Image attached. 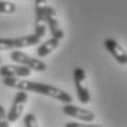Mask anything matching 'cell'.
Masks as SVG:
<instances>
[{
	"label": "cell",
	"instance_id": "obj_15",
	"mask_svg": "<svg viewBox=\"0 0 127 127\" xmlns=\"http://www.w3.org/2000/svg\"><path fill=\"white\" fill-rule=\"evenodd\" d=\"M82 124H79V123H67L66 127H80Z\"/></svg>",
	"mask_w": 127,
	"mask_h": 127
},
{
	"label": "cell",
	"instance_id": "obj_11",
	"mask_svg": "<svg viewBox=\"0 0 127 127\" xmlns=\"http://www.w3.org/2000/svg\"><path fill=\"white\" fill-rule=\"evenodd\" d=\"M24 126L25 127H38V118L34 113H28L24 117Z\"/></svg>",
	"mask_w": 127,
	"mask_h": 127
},
{
	"label": "cell",
	"instance_id": "obj_3",
	"mask_svg": "<svg viewBox=\"0 0 127 127\" xmlns=\"http://www.w3.org/2000/svg\"><path fill=\"white\" fill-rule=\"evenodd\" d=\"M39 42H41V38L37 34H31V35H25V37H16V38H0V51L26 48V47L38 45Z\"/></svg>",
	"mask_w": 127,
	"mask_h": 127
},
{
	"label": "cell",
	"instance_id": "obj_17",
	"mask_svg": "<svg viewBox=\"0 0 127 127\" xmlns=\"http://www.w3.org/2000/svg\"><path fill=\"white\" fill-rule=\"evenodd\" d=\"M0 63H1V57H0Z\"/></svg>",
	"mask_w": 127,
	"mask_h": 127
},
{
	"label": "cell",
	"instance_id": "obj_14",
	"mask_svg": "<svg viewBox=\"0 0 127 127\" xmlns=\"http://www.w3.org/2000/svg\"><path fill=\"white\" fill-rule=\"evenodd\" d=\"M9 120H7V113L3 105H0V127H9Z\"/></svg>",
	"mask_w": 127,
	"mask_h": 127
},
{
	"label": "cell",
	"instance_id": "obj_1",
	"mask_svg": "<svg viewBox=\"0 0 127 127\" xmlns=\"http://www.w3.org/2000/svg\"><path fill=\"white\" fill-rule=\"evenodd\" d=\"M3 85L12 89H22V91H26V92L41 94V95L54 98V99L63 102V104H69L73 99L72 95L67 94L63 89L48 85V83H39V82H34V80H26L25 77H3Z\"/></svg>",
	"mask_w": 127,
	"mask_h": 127
},
{
	"label": "cell",
	"instance_id": "obj_13",
	"mask_svg": "<svg viewBox=\"0 0 127 127\" xmlns=\"http://www.w3.org/2000/svg\"><path fill=\"white\" fill-rule=\"evenodd\" d=\"M45 31H47L45 22H42V21H39V19H35V32H34V34H37L39 38H42V37L45 35Z\"/></svg>",
	"mask_w": 127,
	"mask_h": 127
},
{
	"label": "cell",
	"instance_id": "obj_2",
	"mask_svg": "<svg viewBox=\"0 0 127 127\" xmlns=\"http://www.w3.org/2000/svg\"><path fill=\"white\" fill-rule=\"evenodd\" d=\"M35 19L45 22V25L50 29L53 37L59 39L64 38V31L57 19V12L54 7H51L45 3H35Z\"/></svg>",
	"mask_w": 127,
	"mask_h": 127
},
{
	"label": "cell",
	"instance_id": "obj_4",
	"mask_svg": "<svg viewBox=\"0 0 127 127\" xmlns=\"http://www.w3.org/2000/svg\"><path fill=\"white\" fill-rule=\"evenodd\" d=\"M73 80H75V88H76L77 98L82 104H88L91 101V92L88 88V77L86 72L82 67H75L73 70Z\"/></svg>",
	"mask_w": 127,
	"mask_h": 127
},
{
	"label": "cell",
	"instance_id": "obj_9",
	"mask_svg": "<svg viewBox=\"0 0 127 127\" xmlns=\"http://www.w3.org/2000/svg\"><path fill=\"white\" fill-rule=\"evenodd\" d=\"M104 45H105L107 51L117 60V63H120L121 66H126L127 64V53H126V50L123 48V45H120V44L113 38H107L104 41Z\"/></svg>",
	"mask_w": 127,
	"mask_h": 127
},
{
	"label": "cell",
	"instance_id": "obj_10",
	"mask_svg": "<svg viewBox=\"0 0 127 127\" xmlns=\"http://www.w3.org/2000/svg\"><path fill=\"white\" fill-rule=\"evenodd\" d=\"M60 42H62V39H59V38H56V37H53V35H51L50 39H45L42 44H39L38 47H37V56H38L39 59L50 56L54 50H57V48H59Z\"/></svg>",
	"mask_w": 127,
	"mask_h": 127
},
{
	"label": "cell",
	"instance_id": "obj_12",
	"mask_svg": "<svg viewBox=\"0 0 127 127\" xmlns=\"http://www.w3.org/2000/svg\"><path fill=\"white\" fill-rule=\"evenodd\" d=\"M13 12H16V4L15 3L0 0V13H13Z\"/></svg>",
	"mask_w": 127,
	"mask_h": 127
},
{
	"label": "cell",
	"instance_id": "obj_8",
	"mask_svg": "<svg viewBox=\"0 0 127 127\" xmlns=\"http://www.w3.org/2000/svg\"><path fill=\"white\" fill-rule=\"evenodd\" d=\"M32 73L29 67L24 64H6L0 66V75L1 77H28Z\"/></svg>",
	"mask_w": 127,
	"mask_h": 127
},
{
	"label": "cell",
	"instance_id": "obj_16",
	"mask_svg": "<svg viewBox=\"0 0 127 127\" xmlns=\"http://www.w3.org/2000/svg\"><path fill=\"white\" fill-rule=\"evenodd\" d=\"M32 1H35V3H45L47 0H32Z\"/></svg>",
	"mask_w": 127,
	"mask_h": 127
},
{
	"label": "cell",
	"instance_id": "obj_7",
	"mask_svg": "<svg viewBox=\"0 0 127 127\" xmlns=\"http://www.w3.org/2000/svg\"><path fill=\"white\" fill-rule=\"evenodd\" d=\"M63 113L69 117H73L76 120L80 121H86V123H92L95 121L96 115L94 111L86 110V108H82V107H76V105H72V102L69 104H63Z\"/></svg>",
	"mask_w": 127,
	"mask_h": 127
},
{
	"label": "cell",
	"instance_id": "obj_6",
	"mask_svg": "<svg viewBox=\"0 0 127 127\" xmlns=\"http://www.w3.org/2000/svg\"><path fill=\"white\" fill-rule=\"evenodd\" d=\"M28 98H29V96H28V92H26V91L18 89V94L15 95L12 107H10V110L7 111V120H9V123L19 120V117L24 113V108H25L26 102H28Z\"/></svg>",
	"mask_w": 127,
	"mask_h": 127
},
{
	"label": "cell",
	"instance_id": "obj_5",
	"mask_svg": "<svg viewBox=\"0 0 127 127\" xmlns=\"http://www.w3.org/2000/svg\"><path fill=\"white\" fill-rule=\"evenodd\" d=\"M10 59L15 63L24 64V66L29 67L31 70H35V72H45L47 70V64L44 63L39 57L38 59L37 57H31V56L25 54L24 51H12L10 53Z\"/></svg>",
	"mask_w": 127,
	"mask_h": 127
}]
</instances>
